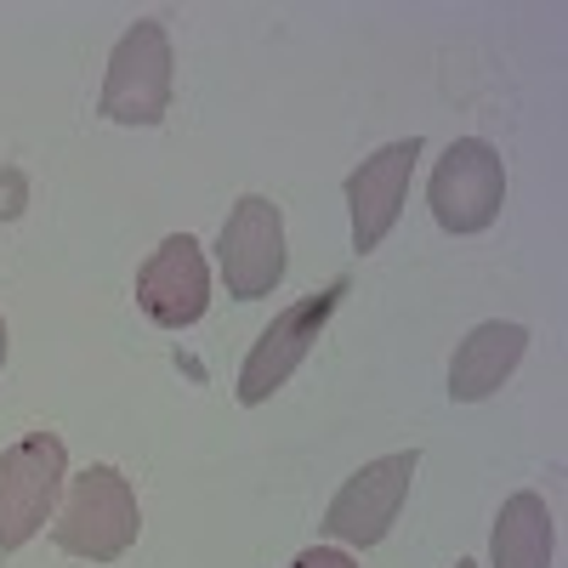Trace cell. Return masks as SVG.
<instances>
[{"mask_svg":"<svg viewBox=\"0 0 568 568\" xmlns=\"http://www.w3.org/2000/svg\"><path fill=\"white\" fill-rule=\"evenodd\" d=\"M136 535H142V511H136L131 478L114 466H85L63 500L58 546L85 562H114L136 546Z\"/></svg>","mask_w":568,"mask_h":568,"instance_id":"6da1fadb","label":"cell"},{"mask_svg":"<svg viewBox=\"0 0 568 568\" xmlns=\"http://www.w3.org/2000/svg\"><path fill=\"white\" fill-rule=\"evenodd\" d=\"M165 109H171V34H165V23L142 18L114 45L98 114L114 125H160Z\"/></svg>","mask_w":568,"mask_h":568,"instance_id":"7a4b0ae2","label":"cell"},{"mask_svg":"<svg viewBox=\"0 0 568 568\" xmlns=\"http://www.w3.org/2000/svg\"><path fill=\"white\" fill-rule=\"evenodd\" d=\"M69 449L58 433H29L23 444L0 449V551L34 540L63 495Z\"/></svg>","mask_w":568,"mask_h":568,"instance_id":"3957f363","label":"cell"},{"mask_svg":"<svg viewBox=\"0 0 568 568\" xmlns=\"http://www.w3.org/2000/svg\"><path fill=\"white\" fill-rule=\"evenodd\" d=\"M426 200H433V216H438L444 233H484V227H495V216L506 205V165H500V154L489 149L484 136L449 142V154L433 171Z\"/></svg>","mask_w":568,"mask_h":568,"instance_id":"277c9868","label":"cell"},{"mask_svg":"<svg viewBox=\"0 0 568 568\" xmlns=\"http://www.w3.org/2000/svg\"><path fill=\"white\" fill-rule=\"evenodd\" d=\"M342 296H347V278L324 284L318 296H302L296 307H284V313L262 329V342L251 347V358H245V369H240V404H267L284 382H291V375L302 369V358L313 353L318 329L329 324V313L342 307Z\"/></svg>","mask_w":568,"mask_h":568,"instance_id":"5b68a950","label":"cell"},{"mask_svg":"<svg viewBox=\"0 0 568 568\" xmlns=\"http://www.w3.org/2000/svg\"><path fill=\"white\" fill-rule=\"evenodd\" d=\"M420 455L415 449H398V455H382L358 466L353 478L342 484V495L329 500L324 511V535H336L347 546H382L404 511V495H409V478H415Z\"/></svg>","mask_w":568,"mask_h":568,"instance_id":"8992f818","label":"cell"},{"mask_svg":"<svg viewBox=\"0 0 568 568\" xmlns=\"http://www.w3.org/2000/svg\"><path fill=\"white\" fill-rule=\"evenodd\" d=\"M216 262L227 278V296H240V302L273 296V284L284 278V216L267 194H245L227 211Z\"/></svg>","mask_w":568,"mask_h":568,"instance_id":"52a82bcc","label":"cell"},{"mask_svg":"<svg viewBox=\"0 0 568 568\" xmlns=\"http://www.w3.org/2000/svg\"><path fill=\"white\" fill-rule=\"evenodd\" d=\"M136 307L160 329H187L211 307V267L194 233H171L160 251L136 267Z\"/></svg>","mask_w":568,"mask_h":568,"instance_id":"ba28073f","label":"cell"},{"mask_svg":"<svg viewBox=\"0 0 568 568\" xmlns=\"http://www.w3.org/2000/svg\"><path fill=\"white\" fill-rule=\"evenodd\" d=\"M420 160V136L387 142L382 154H369L353 176H347V205H353V251H382V240L393 233L404 194H409V176Z\"/></svg>","mask_w":568,"mask_h":568,"instance_id":"9c48e42d","label":"cell"},{"mask_svg":"<svg viewBox=\"0 0 568 568\" xmlns=\"http://www.w3.org/2000/svg\"><path fill=\"white\" fill-rule=\"evenodd\" d=\"M529 347V329L511 324V318H489L478 324L471 336L455 347V364H449V398L455 404H484L489 393H500V382L517 369Z\"/></svg>","mask_w":568,"mask_h":568,"instance_id":"30bf717a","label":"cell"},{"mask_svg":"<svg viewBox=\"0 0 568 568\" xmlns=\"http://www.w3.org/2000/svg\"><path fill=\"white\" fill-rule=\"evenodd\" d=\"M551 540L557 535H551L546 500L535 489H524V495H511L500 506V524H495L489 551H495V568H551Z\"/></svg>","mask_w":568,"mask_h":568,"instance_id":"8fae6325","label":"cell"},{"mask_svg":"<svg viewBox=\"0 0 568 568\" xmlns=\"http://www.w3.org/2000/svg\"><path fill=\"white\" fill-rule=\"evenodd\" d=\"M291 568H358L347 551H336V546H313V551H302Z\"/></svg>","mask_w":568,"mask_h":568,"instance_id":"7c38bea8","label":"cell"},{"mask_svg":"<svg viewBox=\"0 0 568 568\" xmlns=\"http://www.w3.org/2000/svg\"><path fill=\"white\" fill-rule=\"evenodd\" d=\"M0 364H7V318H0Z\"/></svg>","mask_w":568,"mask_h":568,"instance_id":"4fadbf2b","label":"cell"},{"mask_svg":"<svg viewBox=\"0 0 568 568\" xmlns=\"http://www.w3.org/2000/svg\"><path fill=\"white\" fill-rule=\"evenodd\" d=\"M455 568H478V562H466V557H460V562H455Z\"/></svg>","mask_w":568,"mask_h":568,"instance_id":"5bb4252c","label":"cell"}]
</instances>
